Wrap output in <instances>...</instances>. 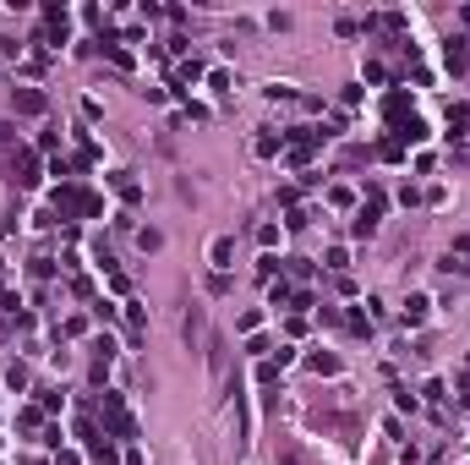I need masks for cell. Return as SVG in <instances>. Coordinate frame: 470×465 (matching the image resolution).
<instances>
[{
  "instance_id": "4",
  "label": "cell",
  "mask_w": 470,
  "mask_h": 465,
  "mask_svg": "<svg viewBox=\"0 0 470 465\" xmlns=\"http://www.w3.org/2000/svg\"><path fill=\"white\" fill-rule=\"evenodd\" d=\"M394 143H399V148H405V143H427V121H421V115L399 121V126H394Z\"/></svg>"
},
{
  "instance_id": "15",
  "label": "cell",
  "mask_w": 470,
  "mask_h": 465,
  "mask_svg": "<svg viewBox=\"0 0 470 465\" xmlns=\"http://www.w3.org/2000/svg\"><path fill=\"white\" fill-rule=\"evenodd\" d=\"M268 301H274V307H290V301H296V290H290V285H274V290H268Z\"/></svg>"
},
{
  "instance_id": "8",
  "label": "cell",
  "mask_w": 470,
  "mask_h": 465,
  "mask_svg": "<svg viewBox=\"0 0 470 465\" xmlns=\"http://www.w3.org/2000/svg\"><path fill=\"white\" fill-rule=\"evenodd\" d=\"M443 55H449V66H454V72H470V39H449V50H443Z\"/></svg>"
},
{
  "instance_id": "19",
  "label": "cell",
  "mask_w": 470,
  "mask_h": 465,
  "mask_svg": "<svg viewBox=\"0 0 470 465\" xmlns=\"http://www.w3.org/2000/svg\"><path fill=\"white\" fill-rule=\"evenodd\" d=\"M39 405H44V410H61V405H66V394H61V388H44V399H39Z\"/></svg>"
},
{
  "instance_id": "13",
  "label": "cell",
  "mask_w": 470,
  "mask_h": 465,
  "mask_svg": "<svg viewBox=\"0 0 470 465\" xmlns=\"http://www.w3.org/2000/svg\"><path fill=\"white\" fill-rule=\"evenodd\" d=\"M345 323H350V334H372V317L367 312H345Z\"/></svg>"
},
{
  "instance_id": "9",
  "label": "cell",
  "mask_w": 470,
  "mask_h": 465,
  "mask_svg": "<svg viewBox=\"0 0 470 465\" xmlns=\"http://www.w3.org/2000/svg\"><path fill=\"white\" fill-rule=\"evenodd\" d=\"M110 186H115V192H121L126 203H137V197H143V186H137V181H132L126 170H115V175H110Z\"/></svg>"
},
{
  "instance_id": "2",
  "label": "cell",
  "mask_w": 470,
  "mask_h": 465,
  "mask_svg": "<svg viewBox=\"0 0 470 465\" xmlns=\"http://www.w3.org/2000/svg\"><path fill=\"white\" fill-rule=\"evenodd\" d=\"M378 219H383V192H367V208L356 214L350 235H372V230H378Z\"/></svg>"
},
{
  "instance_id": "16",
  "label": "cell",
  "mask_w": 470,
  "mask_h": 465,
  "mask_svg": "<svg viewBox=\"0 0 470 465\" xmlns=\"http://www.w3.org/2000/svg\"><path fill=\"white\" fill-rule=\"evenodd\" d=\"M175 77H181V82H197V77H203V61H181V72H175Z\"/></svg>"
},
{
  "instance_id": "1",
  "label": "cell",
  "mask_w": 470,
  "mask_h": 465,
  "mask_svg": "<svg viewBox=\"0 0 470 465\" xmlns=\"http://www.w3.org/2000/svg\"><path fill=\"white\" fill-rule=\"evenodd\" d=\"M99 410H104V427H110L115 438H137V416L126 410V399H121L115 388H104V399H99Z\"/></svg>"
},
{
  "instance_id": "23",
  "label": "cell",
  "mask_w": 470,
  "mask_h": 465,
  "mask_svg": "<svg viewBox=\"0 0 470 465\" xmlns=\"http://www.w3.org/2000/svg\"><path fill=\"white\" fill-rule=\"evenodd\" d=\"M61 465H82V460H77V455H72V449H61Z\"/></svg>"
},
{
  "instance_id": "7",
  "label": "cell",
  "mask_w": 470,
  "mask_h": 465,
  "mask_svg": "<svg viewBox=\"0 0 470 465\" xmlns=\"http://www.w3.org/2000/svg\"><path fill=\"white\" fill-rule=\"evenodd\" d=\"M252 154H257V159L285 154V132H279V137H274V132H257V137H252Z\"/></svg>"
},
{
  "instance_id": "12",
  "label": "cell",
  "mask_w": 470,
  "mask_h": 465,
  "mask_svg": "<svg viewBox=\"0 0 470 465\" xmlns=\"http://www.w3.org/2000/svg\"><path fill=\"white\" fill-rule=\"evenodd\" d=\"M230 252H235V241H230V235H219V241H214V268H219V274L230 268Z\"/></svg>"
},
{
  "instance_id": "10",
  "label": "cell",
  "mask_w": 470,
  "mask_h": 465,
  "mask_svg": "<svg viewBox=\"0 0 470 465\" xmlns=\"http://www.w3.org/2000/svg\"><path fill=\"white\" fill-rule=\"evenodd\" d=\"M33 181H39V159L22 154V159H17V186H33Z\"/></svg>"
},
{
  "instance_id": "11",
  "label": "cell",
  "mask_w": 470,
  "mask_h": 465,
  "mask_svg": "<svg viewBox=\"0 0 470 465\" xmlns=\"http://www.w3.org/2000/svg\"><path fill=\"white\" fill-rule=\"evenodd\" d=\"M279 268H285V257H274V252H263V257H257V279H268V285H274V274H279Z\"/></svg>"
},
{
  "instance_id": "18",
  "label": "cell",
  "mask_w": 470,
  "mask_h": 465,
  "mask_svg": "<svg viewBox=\"0 0 470 465\" xmlns=\"http://www.w3.org/2000/svg\"><path fill=\"white\" fill-rule=\"evenodd\" d=\"M137 246H143V252H159V246H164V235H159V230H143V235H137Z\"/></svg>"
},
{
  "instance_id": "22",
  "label": "cell",
  "mask_w": 470,
  "mask_h": 465,
  "mask_svg": "<svg viewBox=\"0 0 470 465\" xmlns=\"http://www.w3.org/2000/svg\"><path fill=\"white\" fill-rule=\"evenodd\" d=\"M378 154H383V159H405V148H399L394 137H383V143H378Z\"/></svg>"
},
{
  "instance_id": "17",
  "label": "cell",
  "mask_w": 470,
  "mask_h": 465,
  "mask_svg": "<svg viewBox=\"0 0 470 465\" xmlns=\"http://www.w3.org/2000/svg\"><path fill=\"white\" fill-rule=\"evenodd\" d=\"M6 388H28V367H22V362H17L11 373H6Z\"/></svg>"
},
{
  "instance_id": "14",
  "label": "cell",
  "mask_w": 470,
  "mask_h": 465,
  "mask_svg": "<svg viewBox=\"0 0 470 465\" xmlns=\"http://www.w3.org/2000/svg\"><path fill=\"white\" fill-rule=\"evenodd\" d=\"M449 126L465 132V126H470V104H454V110H449Z\"/></svg>"
},
{
  "instance_id": "5",
  "label": "cell",
  "mask_w": 470,
  "mask_h": 465,
  "mask_svg": "<svg viewBox=\"0 0 470 465\" xmlns=\"http://www.w3.org/2000/svg\"><path fill=\"white\" fill-rule=\"evenodd\" d=\"M427 312H432V296H421V290H416V296H405V312H399V317L416 328V323H427Z\"/></svg>"
},
{
  "instance_id": "21",
  "label": "cell",
  "mask_w": 470,
  "mask_h": 465,
  "mask_svg": "<svg viewBox=\"0 0 470 465\" xmlns=\"http://www.w3.org/2000/svg\"><path fill=\"white\" fill-rule=\"evenodd\" d=\"M367 82H389V66L383 61H367Z\"/></svg>"
},
{
  "instance_id": "6",
  "label": "cell",
  "mask_w": 470,
  "mask_h": 465,
  "mask_svg": "<svg viewBox=\"0 0 470 465\" xmlns=\"http://www.w3.org/2000/svg\"><path fill=\"white\" fill-rule=\"evenodd\" d=\"M443 268H449V274H454V268H460V274H470V235H460V241L449 246V257H443Z\"/></svg>"
},
{
  "instance_id": "20",
  "label": "cell",
  "mask_w": 470,
  "mask_h": 465,
  "mask_svg": "<svg viewBox=\"0 0 470 465\" xmlns=\"http://www.w3.org/2000/svg\"><path fill=\"white\" fill-rule=\"evenodd\" d=\"M312 373H339V356H312Z\"/></svg>"
},
{
  "instance_id": "3",
  "label": "cell",
  "mask_w": 470,
  "mask_h": 465,
  "mask_svg": "<svg viewBox=\"0 0 470 465\" xmlns=\"http://www.w3.org/2000/svg\"><path fill=\"white\" fill-rule=\"evenodd\" d=\"M11 104H17L22 115H44V110H50V99H44L39 88H11Z\"/></svg>"
},
{
  "instance_id": "24",
  "label": "cell",
  "mask_w": 470,
  "mask_h": 465,
  "mask_svg": "<svg viewBox=\"0 0 470 465\" xmlns=\"http://www.w3.org/2000/svg\"><path fill=\"white\" fill-rule=\"evenodd\" d=\"M460 17H465V28H470V6H465V11H460Z\"/></svg>"
}]
</instances>
